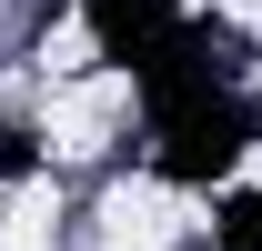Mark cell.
Masks as SVG:
<instances>
[{"mask_svg":"<svg viewBox=\"0 0 262 251\" xmlns=\"http://www.w3.org/2000/svg\"><path fill=\"white\" fill-rule=\"evenodd\" d=\"M141 101H151V141H162V181H222L232 161L262 141V111L242 101V81H232V40H212L202 61L162 70V81H141Z\"/></svg>","mask_w":262,"mask_h":251,"instance_id":"cell-1","label":"cell"},{"mask_svg":"<svg viewBox=\"0 0 262 251\" xmlns=\"http://www.w3.org/2000/svg\"><path fill=\"white\" fill-rule=\"evenodd\" d=\"M81 20H91V51L121 61L131 81H162L222 40L212 20H192V0H81Z\"/></svg>","mask_w":262,"mask_h":251,"instance_id":"cell-2","label":"cell"},{"mask_svg":"<svg viewBox=\"0 0 262 251\" xmlns=\"http://www.w3.org/2000/svg\"><path fill=\"white\" fill-rule=\"evenodd\" d=\"M31 171H40L31 131H20V121H0V181H31Z\"/></svg>","mask_w":262,"mask_h":251,"instance_id":"cell-4","label":"cell"},{"mask_svg":"<svg viewBox=\"0 0 262 251\" xmlns=\"http://www.w3.org/2000/svg\"><path fill=\"white\" fill-rule=\"evenodd\" d=\"M212 231H222V251H262V191H232L212 211Z\"/></svg>","mask_w":262,"mask_h":251,"instance_id":"cell-3","label":"cell"}]
</instances>
